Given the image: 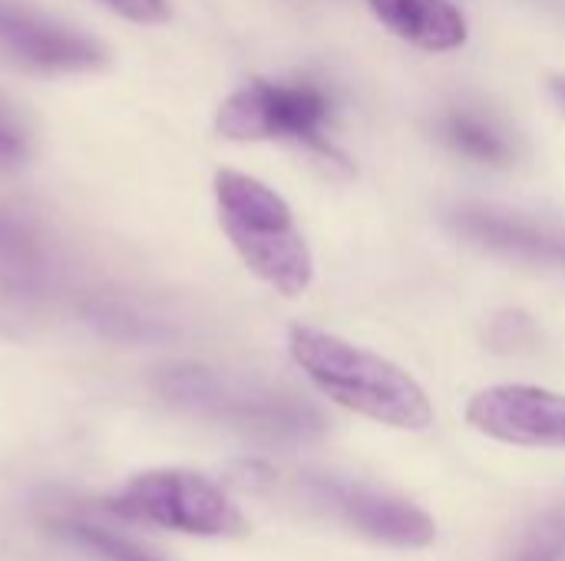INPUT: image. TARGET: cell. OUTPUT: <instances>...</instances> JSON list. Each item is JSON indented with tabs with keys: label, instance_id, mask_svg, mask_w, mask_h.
Returning <instances> with one entry per match:
<instances>
[{
	"label": "cell",
	"instance_id": "6da1fadb",
	"mask_svg": "<svg viewBox=\"0 0 565 561\" xmlns=\"http://www.w3.org/2000/svg\"><path fill=\"white\" fill-rule=\"evenodd\" d=\"M288 347L295 364L334 403L397 430H427L434 423L424 387L387 357L315 327H291Z\"/></svg>",
	"mask_w": 565,
	"mask_h": 561
},
{
	"label": "cell",
	"instance_id": "7a4b0ae2",
	"mask_svg": "<svg viewBox=\"0 0 565 561\" xmlns=\"http://www.w3.org/2000/svg\"><path fill=\"white\" fill-rule=\"evenodd\" d=\"M215 205L222 231L255 278H262L285 298H298L308 291L315 278V261L305 235L295 228L288 202L275 188L245 172L218 169Z\"/></svg>",
	"mask_w": 565,
	"mask_h": 561
},
{
	"label": "cell",
	"instance_id": "3957f363",
	"mask_svg": "<svg viewBox=\"0 0 565 561\" xmlns=\"http://www.w3.org/2000/svg\"><path fill=\"white\" fill-rule=\"evenodd\" d=\"M103 509L129 522L202 539H238L248 532V519L228 493L192 470L139 473L109 496Z\"/></svg>",
	"mask_w": 565,
	"mask_h": 561
},
{
	"label": "cell",
	"instance_id": "277c9868",
	"mask_svg": "<svg viewBox=\"0 0 565 561\" xmlns=\"http://www.w3.org/2000/svg\"><path fill=\"white\" fill-rule=\"evenodd\" d=\"M166 393L199 413L218 417L252 436L271 440V443H305L315 440L324 423L321 417L291 400V397H275V393H258V390H232L228 384L215 380L205 370H179L166 380Z\"/></svg>",
	"mask_w": 565,
	"mask_h": 561
},
{
	"label": "cell",
	"instance_id": "5b68a950",
	"mask_svg": "<svg viewBox=\"0 0 565 561\" xmlns=\"http://www.w3.org/2000/svg\"><path fill=\"white\" fill-rule=\"evenodd\" d=\"M331 116V103L308 83H268L252 79L235 89L215 116V129L225 139H295L324 149L321 129Z\"/></svg>",
	"mask_w": 565,
	"mask_h": 561
},
{
	"label": "cell",
	"instance_id": "8992f818",
	"mask_svg": "<svg viewBox=\"0 0 565 561\" xmlns=\"http://www.w3.org/2000/svg\"><path fill=\"white\" fill-rule=\"evenodd\" d=\"M298 499L321 513L331 516L334 522L384 542V546H397V549H424L434 542L437 529L434 519L394 496L374 493L367 486L348 483V479H334V476H301L295 486Z\"/></svg>",
	"mask_w": 565,
	"mask_h": 561
},
{
	"label": "cell",
	"instance_id": "52a82bcc",
	"mask_svg": "<svg viewBox=\"0 0 565 561\" xmlns=\"http://www.w3.org/2000/svg\"><path fill=\"white\" fill-rule=\"evenodd\" d=\"M0 56L33 73H93L109 60L96 36L26 0H0Z\"/></svg>",
	"mask_w": 565,
	"mask_h": 561
},
{
	"label": "cell",
	"instance_id": "ba28073f",
	"mask_svg": "<svg viewBox=\"0 0 565 561\" xmlns=\"http://www.w3.org/2000/svg\"><path fill=\"white\" fill-rule=\"evenodd\" d=\"M467 423L513 446L565 450V397L543 387H490L467 407Z\"/></svg>",
	"mask_w": 565,
	"mask_h": 561
},
{
	"label": "cell",
	"instance_id": "9c48e42d",
	"mask_svg": "<svg viewBox=\"0 0 565 561\" xmlns=\"http://www.w3.org/2000/svg\"><path fill=\"white\" fill-rule=\"evenodd\" d=\"M457 231H463L470 241L520 258L533 265H553L565 268V231L523 218L516 212H503L493 205H460L454 212Z\"/></svg>",
	"mask_w": 565,
	"mask_h": 561
},
{
	"label": "cell",
	"instance_id": "30bf717a",
	"mask_svg": "<svg viewBox=\"0 0 565 561\" xmlns=\"http://www.w3.org/2000/svg\"><path fill=\"white\" fill-rule=\"evenodd\" d=\"M381 23H387L401 40L447 53L467 43V20L450 0H367Z\"/></svg>",
	"mask_w": 565,
	"mask_h": 561
},
{
	"label": "cell",
	"instance_id": "8fae6325",
	"mask_svg": "<svg viewBox=\"0 0 565 561\" xmlns=\"http://www.w3.org/2000/svg\"><path fill=\"white\" fill-rule=\"evenodd\" d=\"M444 139L460 149L463 155L470 159H480V162H493V165H503L510 159V142L507 136L483 116L477 112H450L444 119Z\"/></svg>",
	"mask_w": 565,
	"mask_h": 561
},
{
	"label": "cell",
	"instance_id": "7c38bea8",
	"mask_svg": "<svg viewBox=\"0 0 565 561\" xmlns=\"http://www.w3.org/2000/svg\"><path fill=\"white\" fill-rule=\"evenodd\" d=\"M56 532H60L70 546H76L79 552L93 555L96 561H166L162 555H156V552H149V549H142V546H136V542H129V539L109 532V529L89 526V522H76V519H73V522L56 526Z\"/></svg>",
	"mask_w": 565,
	"mask_h": 561
},
{
	"label": "cell",
	"instance_id": "4fadbf2b",
	"mask_svg": "<svg viewBox=\"0 0 565 561\" xmlns=\"http://www.w3.org/2000/svg\"><path fill=\"white\" fill-rule=\"evenodd\" d=\"M30 152V136L20 116L0 99V169H17Z\"/></svg>",
	"mask_w": 565,
	"mask_h": 561
},
{
	"label": "cell",
	"instance_id": "5bb4252c",
	"mask_svg": "<svg viewBox=\"0 0 565 561\" xmlns=\"http://www.w3.org/2000/svg\"><path fill=\"white\" fill-rule=\"evenodd\" d=\"M106 3L113 13H119L122 20H132V23H146V26H156V23H166L172 17V7L169 0H99Z\"/></svg>",
	"mask_w": 565,
	"mask_h": 561
},
{
	"label": "cell",
	"instance_id": "9a60e30c",
	"mask_svg": "<svg viewBox=\"0 0 565 561\" xmlns=\"http://www.w3.org/2000/svg\"><path fill=\"white\" fill-rule=\"evenodd\" d=\"M513 561H565V546L550 532V529H543L533 542H526V546L516 552V559Z\"/></svg>",
	"mask_w": 565,
	"mask_h": 561
},
{
	"label": "cell",
	"instance_id": "2e32d148",
	"mask_svg": "<svg viewBox=\"0 0 565 561\" xmlns=\"http://www.w3.org/2000/svg\"><path fill=\"white\" fill-rule=\"evenodd\" d=\"M546 529H550V532H553V536H556V539H559V542L565 546V516H563V519H553V522H550Z\"/></svg>",
	"mask_w": 565,
	"mask_h": 561
},
{
	"label": "cell",
	"instance_id": "e0dca14e",
	"mask_svg": "<svg viewBox=\"0 0 565 561\" xmlns=\"http://www.w3.org/2000/svg\"><path fill=\"white\" fill-rule=\"evenodd\" d=\"M553 96H556V103L565 109V79H553Z\"/></svg>",
	"mask_w": 565,
	"mask_h": 561
}]
</instances>
